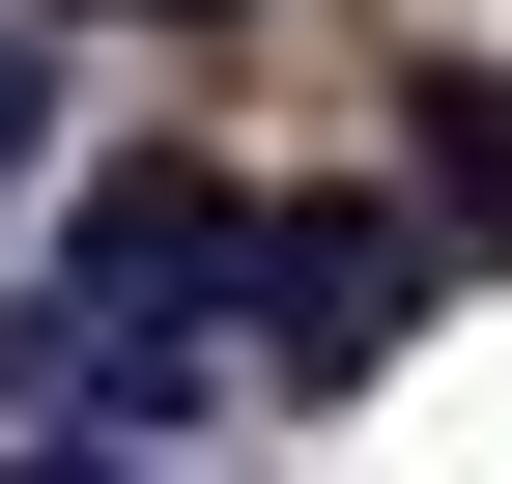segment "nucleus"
Segmentation results:
<instances>
[{
	"label": "nucleus",
	"mask_w": 512,
	"mask_h": 484,
	"mask_svg": "<svg viewBox=\"0 0 512 484\" xmlns=\"http://www.w3.org/2000/svg\"><path fill=\"white\" fill-rule=\"evenodd\" d=\"M427 285H456V228H427V200H256L228 371H285V399H370V371L427 342Z\"/></svg>",
	"instance_id": "1"
},
{
	"label": "nucleus",
	"mask_w": 512,
	"mask_h": 484,
	"mask_svg": "<svg viewBox=\"0 0 512 484\" xmlns=\"http://www.w3.org/2000/svg\"><path fill=\"white\" fill-rule=\"evenodd\" d=\"M399 171H427V228H512V57H427L399 86Z\"/></svg>",
	"instance_id": "2"
},
{
	"label": "nucleus",
	"mask_w": 512,
	"mask_h": 484,
	"mask_svg": "<svg viewBox=\"0 0 512 484\" xmlns=\"http://www.w3.org/2000/svg\"><path fill=\"white\" fill-rule=\"evenodd\" d=\"M29 484H143V456H29Z\"/></svg>",
	"instance_id": "3"
},
{
	"label": "nucleus",
	"mask_w": 512,
	"mask_h": 484,
	"mask_svg": "<svg viewBox=\"0 0 512 484\" xmlns=\"http://www.w3.org/2000/svg\"><path fill=\"white\" fill-rule=\"evenodd\" d=\"M0 143H29V114H0Z\"/></svg>",
	"instance_id": "4"
}]
</instances>
